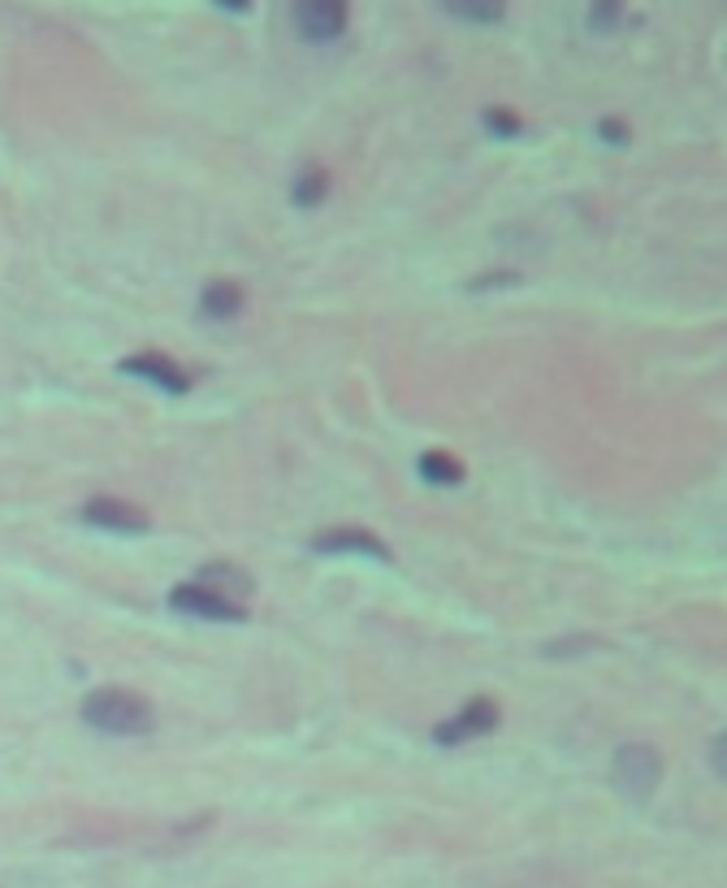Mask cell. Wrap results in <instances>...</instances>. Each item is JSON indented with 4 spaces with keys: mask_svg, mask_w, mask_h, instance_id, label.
<instances>
[{
    "mask_svg": "<svg viewBox=\"0 0 727 888\" xmlns=\"http://www.w3.org/2000/svg\"><path fill=\"white\" fill-rule=\"evenodd\" d=\"M152 720H156L152 702L139 698V693H130V689H117V685L92 689L83 698V724L104 732V736H144V732L152 729Z\"/></svg>",
    "mask_w": 727,
    "mask_h": 888,
    "instance_id": "1",
    "label": "cell"
},
{
    "mask_svg": "<svg viewBox=\"0 0 727 888\" xmlns=\"http://www.w3.org/2000/svg\"><path fill=\"white\" fill-rule=\"evenodd\" d=\"M415 472H420L429 485H438V490H451V485L464 481V464H460L455 456H446V451H424V456L415 460Z\"/></svg>",
    "mask_w": 727,
    "mask_h": 888,
    "instance_id": "10",
    "label": "cell"
},
{
    "mask_svg": "<svg viewBox=\"0 0 727 888\" xmlns=\"http://www.w3.org/2000/svg\"><path fill=\"white\" fill-rule=\"evenodd\" d=\"M325 191H329V178H325V169H316V165H308V169L295 178V205H299V209L320 205Z\"/></svg>",
    "mask_w": 727,
    "mask_h": 888,
    "instance_id": "13",
    "label": "cell"
},
{
    "mask_svg": "<svg viewBox=\"0 0 727 888\" xmlns=\"http://www.w3.org/2000/svg\"><path fill=\"white\" fill-rule=\"evenodd\" d=\"M442 9L460 22H476V27H489V22H503L507 13V0H442Z\"/></svg>",
    "mask_w": 727,
    "mask_h": 888,
    "instance_id": "11",
    "label": "cell"
},
{
    "mask_svg": "<svg viewBox=\"0 0 727 888\" xmlns=\"http://www.w3.org/2000/svg\"><path fill=\"white\" fill-rule=\"evenodd\" d=\"M481 122H485V130H494L498 139H516V135H524V122H519L512 108H485Z\"/></svg>",
    "mask_w": 727,
    "mask_h": 888,
    "instance_id": "14",
    "label": "cell"
},
{
    "mask_svg": "<svg viewBox=\"0 0 727 888\" xmlns=\"http://www.w3.org/2000/svg\"><path fill=\"white\" fill-rule=\"evenodd\" d=\"M498 720H503V711H498L494 698H472L460 715H451L446 724L433 729V741L438 745H464V741H476V736H489L498 729Z\"/></svg>",
    "mask_w": 727,
    "mask_h": 888,
    "instance_id": "5",
    "label": "cell"
},
{
    "mask_svg": "<svg viewBox=\"0 0 727 888\" xmlns=\"http://www.w3.org/2000/svg\"><path fill=\"white\" fill-rule=\"evenodd\" d=\"M351 0H295V27L308 44H334L347 31Z\"/></svg>",
    "mask_w": 727,
    "mask_h": 888,
    "instance_id": "4",
    "label": "cell"
},
{
    "mask_svg": "<svg viewBox=\"0 0 727 888\" xmlns=\"http://www.w3.org/2000/svg\"><path fill=\"white\" fill-rule=\"evenodd\" d=\"M623 0H589V27L593 31H615L620 27Z\"/></svg>",
    "mask_w": 727,
    "mask_h": 888,
    "instance_id": "15",
    "label": "cell"
},
{
    "mask_svg": "<svg viewBox=\"0 0 727 888\" xmlns=\"http://www.w3.org/2000/svg\"><path fill=\"white\" fill-rule=\"evenodd\" d=\"M212 4H221L225 13H247L252 9V0H212Z\"/></svg>",
    "mask_w": 727,
    "mask_h": 888,
    "instance_id": "17",
    "label": "cell"
},
{
    "mask_svg": "<svg viewBox=\"0 0 727 888\" xmlns=\"http://www.w3.org/2000/svg\"><path fill=\"white\" fill-rule=\"evenodd\" d=\"M204 585H212V589H221L225 598H234V603H243L247 607V598H252V576L239 573V568H230V564H212V568H204V576H200Z\"/></svg>",
    "mask_w": 727,
    "mask_h": 888,
    "instance_id": "12",
    "label": "cell"
},
{
    "mask_svg": "<svg viewBox=\"0 0 727 888\" xmlns=\"http://www.w3.org/2000/svg\"><path fill=\"white\" fill-rule=\"evenodd\" d=\"M312 551H320V555H368V560H377V564H390V560H394L390 546H386L377 533H368V529H347V524L316 533V537H312Z\"/></svg>",
    "mask_w": 727,
    "mask_h": 888,
    "instance_id": "7",
    "label": "cell"
},
{
    "mask_svg": "<svg viewBox=\"0 0 727 888\" xmlns=\"http://www.w3.org/2000/svg\"><path fill=\"white\" fill-rule=\"evenodd\" d=\"M169 607L182 616H196V620H221V625H239L247 616L243 603L225 598L221 589H212L204 581H182L178 589H169Z\"/></svg>",
    "mask_w": 727,
    "mask_h": 888,
    "instance_id": "3",
    "label": "cell"
},
{
    "mask_svg": "<svg viewBox=\"0 0 727 888\" xmlns=\"http://www.w3.org/2000/svg\"><path fill=\"white\" fill-rule=\"evenodd\" d=\"M598 135H602L607 144H615V148H623V144H628V126H623V122H615V117L598 122Z\"/></svg>",
    "mask_w": 727,
    "mask_h": 888,
    "instance_id": "16",
    "label": "cell"
},
{
    "mask_svg": "<svg viewBox=\"0 0 727 888\" xmlns=\"http://www.w3.org/2000/svg\"><path fill=\"white\" fill-rule=\"evenodd\" d=\"M715 772L724 776V736H715Z\"/></svg>",
    "mask_w": 727,
    "mask_h": 888,
    "instance_id": "18",
    "label": "cell"
},
{
    "mask_svg": "<svg viewBox=\"0 0 727 888\" xmlns=\"http://www.w3.org/2000/svg\"><path fill=\"white\" fill-rule=\"evenodd\" d=\"M83 521L92 524V529H104V533H126V537H135V533H144L148 529V512L144 508H135V503H122V499H87L83 503Z\"/></svg>",
    "mask_w": 727,
    "mask_h": 888,
    "instance_id": "8",
    "label": "cell"
},
{
    "mask_svg": "<svg viewBox=\"0 0 727 888\" xmlns=\"http://www.w3.org/2000/svg\"><path fill=\"white\" fill-rule=\"evenodd\" d=\"M200 313H204L208 321H234V316L243 313V286L230 282V278L208 282L204 295H200Z\"/></svg>",
    "mask_w": 727,
    "mask_h": 888,
    "instance_id": "9",
    "label": "cell"
},
{
    "mask_svg": "<svg viewBox=\"0 0 727 888\" xmlns=\"http://www.w3.org/2000/svg\"><path fill=\"white\" fill-rule=\"evenodd\" d=\"M611 781L620 788L623 797L632 802H645L658 781H663V754L645 741H632V745H620L615 750V763H611Z\"/></svg>",
    "mask_w": 727,
    "mask_h": 888,
    "instance_id": "2",
    "label": "cell"
},
{
    "mask_svg": "<svg viewBox=\"0 0 727 888\" xmlns=\"http://www.w3.org/2000/svg\"><path fill=\"white\" fill-rule=\"evenodd\" d=\"M122 373L148 382V386L165 390V395H187V390H191L187 368L178 365V361H169V356H160V352H135V356H126V361H122Z\"/></svg>",
    "mask_w": 727,
    "mask_h": 888,
    "instance_id": "6",
    "label": "cell"
}]
</instances>
